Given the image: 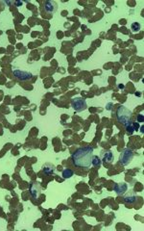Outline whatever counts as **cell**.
<instances>
[{"label":"cell","mask_w":144,"mask_h":231,"mask_svg":"<svg viewBox=\"0 0 144 231\" xmlns=\"http://www.w3.org/2000/svg\"><path fill=\"white\" fill-rule=\"evenodd\" d=\"M93 148L91 147H85L77 148L72 154L71 160L73 165L77 168L87 169L91 166V160L93 156Z\"/></svg>","instance_id":"cell-1"},{"label":"cell","mask_w":144,"mask_h":231,"mask_svg":"<svg viewBox=\"0 0 144 231\" xmlns=\"http://www.w3.org/2000/svg\"><path fill=\"white\" fill-rule=\"evenodd\" d=\"M116 118L120 123L127 125L128 123H132V112L125 106H119L116 111Z\"/></svg>","instance_id":"cell-2"},{"label":"cell","mask_w":144,"mask_h":231,"mask_svg":"<svg viewBox=\"0 0 144 231\" xmlns=\"http://www.w3.org/2000/svg\"><path fill=\"white\" fill-rule=\"evenodd\" d=\"M134 151L129 148H126L121 152L119 156V162L122 166H127L134 158Z\"/></svg>","instance_id":"cell-3"},{"label":"cell","mask_w":144,"mask_h":231,"mask_svg":"<svg viewBox=\"0 0 144 231\" xmlns=\"http://www.w3.org/2000/svg\"><path fill=\"white\" fill-rule=\"evenodd\" d=\"M71 105H72V108L76 111V112H82V111L86 110L87 108V101L85 100L83 97L73 98Z\"/></svg>","instance_id":"cell-4"},{"label":"cell","mask_w":144,"mask_h":231,"mask_svg":"<svg viewBox=\"0 0 144 231\" xmlns=\"http://www.w3.org/2000/svg\"><path fill=\"white\" fill-rule=\"evenodd\" d=\"M14 75L20 81H27L33 77V74L28 71H22L19 69H14Z\"/></svg>","instance_id":"cell-5"},{"label":"cell","mask_w":144,"mask_h":231,"mask_svg":"<svg viewBox=\"0 0 144 231\" xmlns=\"http://www.w3.org/2000/svg\"><path fill=\"white\" fill-rule=\"evenodd\" d=\"M29 190H30L32 197H33L34 199H37L38 197H39L40 194V192H42V187L38 183H32L30 187H29Z\"/></svg>","instance_id":"cell-6"},{"label":"cell","mask_w":144,"mask_h":231,"mask_svg":"<svg viewBox=\"0 0 144 231\" xmlns=\"http://www.w3.org/2000/svg\"><path fill=\"white\" fill-rule=\"evenodd\" d=\"M113 190H114V192H115L118 195H123L126 192H127L128 185L126 183H118V184H115V185H114V187H113Z\"/></svg>","instance_id":"cell-7"},{"label":"cell","mask_w":144,"mask_h":231,"mask_svg":"<svg viewBox=\"0 0 144 231\" xmlns=\"http://www.w3.org/2000/svg\"><path fill=\"white\" fill-rule=\"evenodd\" d=\"M57 8H58L57 3L54 1H46L44 3V9L47 13H50V14L55 13V12L57 11Z\"/></svg>","instance_id":"cell-8"},{"label":"cell","mask_w":144,"mask_h":231,"mask_svg":"<svg viewBox=\"0 0 144 231\" xmlns=\"http://www.w3.org/2000/svg\"><path fill=\"white\" fill-rule=\"evenodd\" d=\"M42 171H43V173L46 175H51L54 173V171H55L54 166L51 165V164H45V165L42 167Z\"/></svg>","instance_id":"cell-9"},{"label":"cell","mask_w":144,"mask_h":231,"mask_svg":"<svg viewBox=\"0 0 144 231\" xmlns=\"http://www.w3.org/2000/svg\"><path fill=\"white\" fill-rule=\"evenodd\" d=\"M113 160V154L111 151L110 150H107L105 151L104 154H103V161L106 163H111Z\"/></svg>","instance_id":"cell-10"},{"label":"cell","mask_w":144,"mask_h":231,"mask_svg":"<svg viewBox=\"0 0 144 231\" xmlns=\"http://www.w3.org/2000/svg\"><path fill=\"white\" fill-rule=\"evenodd\" d=\"M73 174H74V171H73L72 169H64L63 171V177L66 178V179L72 177Z\"/></svg>","instance_id":"cell-11"},{"label":"cell","mask_w":144,"mask_h":231,"mask_svg":"<svg viewBox=\"0 0 144 231\" xmlns=\"http://www.w3.org/2000/svg\"><path fill=\"white\" fill-rule=\"evenodd\" d=\"M91 164L96 168H98V167L101 166V159L98 157V156H92V160H91Z\"/></svg>","instance_id":"cell-12"},{"label":"cell","mask_w":144,"mask_h":231,"mask_svg":"<svg viewBox=\"0 0 144 231\" xmlns=\"http://www.w3.org/2000/svg\"><path fill=\"white\" fill-rule=\"evenodd\" d=\"M124 200H125V202L126 203H134V201L136 200V195H129V197H126L124 198Z\"/></svg>","instance_id":"cell-13"},{"label":"cell","mask_w":144,"mask_h":231,"mask_svg":"<svg viewBox=\"0 0 144 231\" xmlns=\"http://www.w3.org/2000/svg\"><path fill=\"white\" fill-rule=\"evenodd\" d=\"M131 28L134 32H139L140 30V24L139 22H134L133 24H132Z\"/></svg>","instance_id":"cell-14"},{"label":"cell","mask_w":144,"mask_h":231,"mask_svg":"<svg viewBox=\"0 0 144 231\" xmlns=\"http://www.w3.org/2000/svg\"><path fill=\"white\" fill-rule=\"evenodd\" d=\"M132 123H133V122H132ZM132 123H128L127 125H125L126 130H127V133L128 134H133L134 132V127H133V125H132Z\"/></svg>","instance_id":"cell-15"},{"label":"cell","mask_w":144,"mask_h":231,"mask_svg":"<svg viewBox=\"0 0 144 231\" xmlns=\"http://www.w3.org/2000/svg\"><path fill=\"white\" fill-rule=\"evenodd\" d=\"M132 125H133L134 131L139 130V122H133V123H132Z\"/></svg>","instance_id":"cell-16"},{"label":"cell","mask_w":144,"mask_h":231,"mask_svg":"<svg viewBox=\"0 0 144 231\" xmlns=\"http://www.w3.org/2000/svg\"><path fill=\"white\" fill-rule=\"evenodd\" d=\"M136 119H137V121H139V122H143V121H144V117H143V115L137 116Z\"/></svg>","instance_id":"cell-17"},{"label":"cell","mask_w":144,"mask_h":231,"mask_svg":"<svg viewBox=\"0 0 144 231\" xmlns=\"http://www.w3.org/2000/svg\"><path fill=\"white\" fill-rule=\"evenodd\" d=\"M16 6H20V5L22 4V3H21V2H16Z\"/></svg>","instance_id":"cell-18"},{"label":"cell","mask_w":144,"mask_h":231,"mask_svg":"<svg viewBox=\"0 0 144 231\" xmlns=\"http://www.w3.org/2000/svg\"><path fill=\"white\" fill-rule=\"evenodd\" d=\"M119 88H120V89H123V88H124V86H123V85H120Z\"/></svg>","instance_id":"cell-19"},{"label":"cell","mask_w":144,"mask_h":231,"mask_svg":"<svg viewBox=\"0 0 144 231\" xmlns=\"http://www.w3.org/2000/svg\"><path fill=\"white\" fill-rule=\"evenodd\" d=\"M140 130H141V132H142V133L144 132V131H143V130H144V128H143V126H142L141 128H140Z\"/></svg>","instance_id":"cell-20"}]
</instances>
